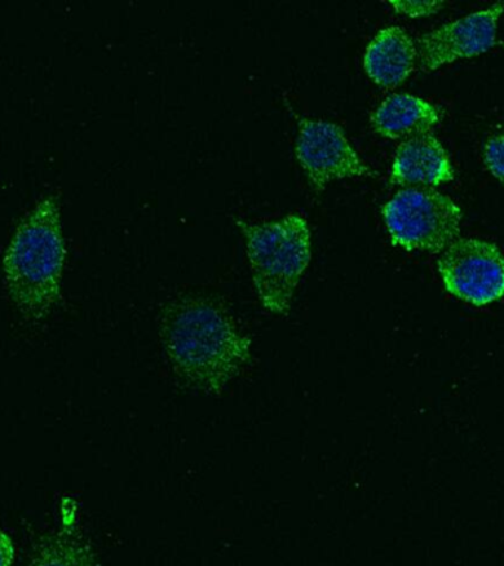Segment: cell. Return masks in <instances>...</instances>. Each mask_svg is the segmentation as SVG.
<instances>
[{
  "mask_svg": "<svg viewBox=\"0 0 504 566\" xmlns=\"http://www.w3.org/2000/svg\"><path fill=\"white\" fill-rule=\"evenodd\" d=\"M161 340L172 374L185 387L208 396H220L252 357V340L232 314L198 296L164 310Z\"/></svg>",
  "mask_w": 504,
  "mask_h": 566,
  "instance_id": "obj_1",
  "label": "cell"
},
{
  "mask_svg": "<svg viewBox=\"0 0 504 566\" xmlns=\"http://www.w3.org/2000/svg\"><path fill=\"white\" fill-rule=\"evenodd\" d=\"M65 259L60 197L44 195L18 223L2 261L4 287L25 321H43L60 303Z\"/></svg>",
  "mask_w": 504,
  "mask_h": 566,
  "instance_id": "obj_2",
  "label": "cell"
},
{
  "mask_svg": "<svg viewBox=\"0 0 504 566\" xmlns=\"http://www.w3.org/2000/svg\"><path fill=\"white\" fill-rule=\"evenodd\" d=\"M237 224L245 237L252 281L261 305L269 313L286 316L312 260L307 220L294 212L265 223L237 220Z\"/></svg>",
  "mask_w": 504,
  "mask_h": 566,
  "instance_id": "obj_3",
  "label": "cell"
},
{
  "mask_svg": "<svg viewBox=\"0 0 504 566\" xmlns=\"http://www.w3.org/2000/svg\"><path fill=\"white\" fill-rule=\"evenodd\" d=\"M393 245L406 251L442 252L459 238L462 210L431 188L402 189L382 208Z\"/></svg>",
  "mask_w": 504,
  "mask_h": 566,
  "instance_id": "obj_4",
  "label": "cell"
},
{
  "mask_svg": "<svg viewBox=\"0 0 504 566\" xmlns=\"http://www.w3.org/2000/svg\"><path fill=\"white\" fill-rule=\"evenodd\" d=\"M445 290L464 303H494L504 295V254L493 242L458 238L438 259Z\"/></svg>",
  "mask_w": 504,
  "mask_h": 566,
  "instance_id": "obj_5",
  "label": "cell"
},
{
  "mask_svg": "<svg viewBox=\"0 0 504 566\" xmlns=\"http://www.w3.org/2000/svg\"><path fill=\"white\" fill-rule=\"evenodd\" d=\"M298 124L296 158L317 192L334 180L374 176L338 124L309 118H298Z\"/></svg>",
  "mask_w": 504,
  "mask_h": 566,
  "instance_id": "obj_6",
  "label": "cell"
},
{
  "mask_svg": "<svg viewBox=\"0 0 504 566\" xmlns=\"http://www.w3.org/2000/svg\"><path fill=\"white\" fill-rule=\"evenodd\" d=\"M503 12L504 3H495L429 31L419 40L420 66L433 71L463 57L490 51L497 40L498 20Z\"/></svg>",
  "mask_w": 504,
  "mask_h": 566,
  "instance_id": "obj_7",
  "label": "cell"
},
{
  "mask_svg": "<svg viewBox=\"0 0 504 566\" xmlns=\"http://www.w3.org/2000/svg\"><path fill=\"white\" fill-rule=\"evenodd\" d=\"M454 179V168L435 136L420 135L402 142L396 150L391 184L400 186H438Z\"/></svg>",
  "mask_w": 504,
  "mask_h": 566,
  "instance_id": "obj_8",
  "label": "cell"
},
{
  "mask_svg": "<svg viewBox=\"0 0 504 566\" xmlns=\"http://www.w3.org/2000/svg\"><path fill=\"white\" fill-rule=\"evenodd\" d=\"M418 48L401 27H387L367 44L363 65L367 75L379 86L391 88L413 73Z\"/></svg>",
  "mask_w": 504,
  "mask_h": 566,
  "instance_id": "obj_9",
  "label": "cell"
},
{
  "mask_svg": "<svg viewBox=\"0 0 504 566\" xmlns=\"http://www.w3.org/2000/svg\"><path fill=\"white\" fill-rule=\"evenodd\" d=\"M441 113L422 97L397 93L388 96L371 115V126L387 139L428 135L440 123Z\"/></svg>",
  "mask_w": 504,
  "mask_h": 566,
  "instance_id": "obj_10",
  "label": "cell"
},
{
  "mask_svg": "<svg viewBox=\"0 0 504 566\" xmlns=\"http://www.w3.org/2000/svg\"><path fill=\"white\" fill-rule=\"evenodd\" d=\"M29 566H99L95 552L75 522L48 535L39 544Z\"/></svg>",
  "mask_w": 504,
  "mask_h": 566,
  "instance_id": "obj_11",
  "label": "cell"
},
{
  "mask_svg": "<svg viewBox=\"0 0 504 566\" xmlns=\"http://www.w3.org/2000/svg\"><path fill=\"white\" fill-rule=\"evenodd\" d=\"M485 164L495 179L504 184V133L491 136L484 150Z\"/></svg>",
  "mask_w": 504,
  "mask_h": 566,
  "instance_id": "obj_12",
  "label": "cell"
},
{
  "mask_svg": "<svg viewBox=\"0 0 504 566\" xmlns=\"http://www.w3.org/2000/svg\"><path fill=\"white\" fill-rule=\"evenodd\" d=\"M397 12L409 17H428L440 11L442 2H391L389 3Z\"/></svg>",
  "mask_w": 504,
  "mask_h": 566,
  "instance_id": "obj_13",
  "label": "cell"
},
{
  "mask_svg": "<svg viewBox=\"0 0 504 566\" xmlns=\"http://www.w3.org/2000/svg\"><path fill=\"white\" fill-rule=\"evenodd\" d=\"M15 559V546L11 537L0 530V566H11Z\"/></svg>",
  "mask_w": 504,
  "mask_h": 566,
  "instance_id": "obj_14",
  "label": "cell"
}]
</instances>
